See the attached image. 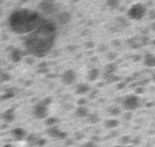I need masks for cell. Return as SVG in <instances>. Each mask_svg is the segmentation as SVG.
<instances>
[{
	"label": "cell",
	"instance_id": "603a6c76",
	"mask_svg": "<svg viewBox=\"0 0 155 147\" xmlns=\"http://www.w3.org/2000/svg\"><path fill=\"white\" fill-rule=\"evenodd\" d=\"M15 95H16V93H15V89H10L7 91H5V93L0 96V99L4 101V100H7V99H12Z\"/></svg>",
	"mask_w": 155,
	"mask_h": 147
},
{
	"label": "cell",
	"instance_id": "f6af8a7d",
	"mask_svg": "<svg viewBox=\"0 0 155 147\" xmlns=\"http://www.w3.org/2000/svg\"><path fill=\"white\" fill-rule=\"evenodd\" d=\"M153 45H154V46H155V40H153Z\"/></svg>",
	"mask_w": 155,
	"mask_h": 147
},
{
	"label": "cell",
	"instance_id": "8fae6325",
	"mask_svg": "<svg viewBox=\"0 0 155 147\" xmlns=\"http://www.w3.org/2000/svg\"><path fill=\"white\" fill-rule=\"evenodd\" d=\"M91 91V88H90V85L89 84H86V83H80V84H78L76 85V88H75V93L78 95H86V94H89Z\"/></svg>",
	"mask_w": 155,
	"mask_h": 147
},
{
	"label": "cell",
	"instance_id": "4fadbf2b",
	"mask_svg": "<svg viewBox=\"0 0 155 147\" xmlns=\"http://www.w3.org/2000/svg\"><path fill=\"white\" fill-rule=\"evenodd\" d=\"M143 63H144V66H146V67H148V68L155 67V55H153V54L144 55Z\"/></svg>",
	"mask_w": 155,
	"mask_h": 147
},
{
	"label": "cell",
	"instance_id": "3957f363",
	"mask_svg": "<svg viewBox=\"0 0 155 147\" xmlns=\"http://www.w3.org/2000/svg\"><path fill=\"white\" fill-rule=\"evenodd\" d=\"M121 103H122V107L126 111H133V109H136L141 106V99H139V96L136 95V94L135 95H128V96H126V97L122 99Z\"/></svg>",
	"mask_w": 155,
	"mask_h": 147
},
{
	"label": "cell",
	"instance_id": "8d00e7d4",
	"mask_svg": "<svg viewBox=\"0 0 155 147\" xmlns=\"http://www.w3.org/2000/svg\"><path fill=\"white\" fill-rule=\"evenodd\" d=\"M73 144H74V141L71 140V139H65V142H64L65 146H71Z\"/></svg>",
	"mask_w": 155,
	"mask_h": 147
},
{
	"label": "cell",
	"instance_id": "ac0fdd59",
	"mask_svg": "<svg viewBox=\"0 0 155 147\" xmlns=\"http://www.w3.org/2000/svg\"><path fill=\"white\" fill-rule=\"evenodd\" d=\"M120 121H119L116 118H112V119H107L106 123H104V126L107 129H115L116 126H119Z\"/></svg>",
	"mask_w": 155,
	"mask_h": 147
},
{
	"label": "cell",
	"instance_id": "ab89813d",
	"mask_svg": "<svg viewBox=\"0 0 155 147\" xmlns=\"http://www.w3.org/2000/svg\"><path fill=\"white\" fill-rule=\"evenodd\" d=\"M82 138H84V134H81V133H79V134H75V139L76 140H80V139H82Z\"/></svg>",
	"mask_w": 155,
	"mask_h": 147
},
{
	"label": "cell",
	"instance_id": "7bdbcfd3",
	"mask_svg": "<svg viewBox=\"0 0 155 147\" xmlns=\"http://www.w3.org/2000/svg\"><path fill=\"white\" fill-rule=\"evenodd\" d=\"M152 79H153V82H155V72H154L153 75H152Z\"/></svg>",
	"mask_w": 155,
	"mask_h": 147
},
{
	"label": "cell",
	"instance_id": "30bf717a",
	"mask_svg": "<svg viewBox=\"0 0 155 147\" xmlns=\"http://www.w3.org/2000/svg\"><path fill=\"white\" fill-rule=\"evenodd\" d=\"M147 39H139V38H131V39H128L127 40V45L130 46L131 49H139L141 46H143L144 44H147Z\"/></svg>",
	"mask_w": 155,
	"mask_h": 147
},
{
	"label": "cell",
	"instance_id": "5b68a950",
	"mask_svg": "<svg viewBox=\"0 0 155 147\" xmlns=\"http://www.w3.org/2000/svg\"><path fill=\"white\" fill-rule=\"evenodd\" d=\"M46 134L51 138H55V139H59V140H65L67 139V133L63 130H61L57 125L55 126H49L47 130H46Z\"/></svg>",
	"mask_w": 155,
	"mask_h": 147
},
{
	"label": "cell",
	"instance_id": "5bb4252c",
	"mask_svg": "<svg viewBox=\"0 0 155 147\" xmlns=\"http://www.w3.org/2000/svg\"><path fill=\"white\" fill-rule=\"evenodd\" d=\"M11 135L13 136V139L16 140H23L25 138V130L23 128H15L11 130Z\"/></svg>",
	"mask_w": 155,
	"mask_h": 147
},
{
	"label": "cell",
	"instance_id": "e575fe53",
	"mask_svg": "<svg viewBox=\"0 0 155 147\" xmlns=\"http://www.w3.org/2000/svg\"><path fill=\"white\" fill-rule=\"evenodd\" d=\"M86 103H87V99H85V97H81L78 101V106H85Z\"/></svg>",
	"mask_w": 155,
	"mask_h": 147
},
{
	"label": "cell",
	"instance_id": "1f68e13d",
	"mask_svg": "<svg viewBox=\"0 0 155 147\" xmlns=\"http://www.w3.org/2000/svg\"><path fill=\"white\" fill-rule=\"evenodd\" d=\"M144 91H146L144 87H136V89H135V94H136V95H141V94L144 93Z\"/></svg>",
	"mask_w": 155,
	"mask_h": 147
},
{
	"label": "cell",
	"instance_id": "e0dca14e",
	"mask_svg": "<svg viewBox=\"0 0 155 147\" xmlns=\"http://www.w3.org/2000/svg\"><path fill=\"white\" fill-rule=\"evenodd\" d=\"M98 77H100V69L98 68H91L87 72V80H90V82H95Z\"/></svg>",
	"mask_w": 155,
	"mask_h": 147
},
{
	"label": "cell",
	"instance_id": "f546056e",
	"mask_svg": "<svg viewBox=\"0 0 155 147\" xmlns=\"http://www.w3.org/2000/svg\"><path fill=\"white\" fill-rule=\"evenodd\" d=\"M132 117H133V114H132L131 111H126V113L122 114V119L126 120V121H130L132 119Z\"/></svg>",
	"mask_w": 155,
	"mask_h": 147
},
{
	"label": "cell",
	"instance_id": "ee69618b",
	"mask_svg": "<svg viewBox=\"0 0 155 147\" xmlns=\"http://www.w3.org/2000/svg\"><path fill=\"white\" fill-rule=\"evenodd\" d=\"M114 147H128V146H114Z\"/></svg>",
	"mask_w": 155,
	"mask_h": 147
},
{
	"label": "cell",
	"instance_id": "cb8c5ba5",
	"mask_svg": "<svg viewBox=\"0 0 155 147\" xmlns=\"http://www.w3.org/2000/svg\"><path fill=\"white\" fill-rule=\"evenodd\" d=\"M108 111H109V113H110L112 115H114V117L121 114V108L119 107V106H112V107L108 108Z\"/></svg>",
	"mask_w": 155,
	"mask_h": 147
},
{
	"label": "cell",
	"instance_id": "52a82bcc",
	"mask_svg": "<svg viewBox=\"0 0 155 147\" xmlns=\"http://www.w3.org/2000/svg\"><path fill=\"white\" fill-rule=\"evenodd\" d=\"M40 10L45 13H52L56 11V3L55 0H43L40 3Z\"/></svg>",
	"mask_w": 155,
	"mask_h": 147
},
{
	"label": "cell",
	"instance_id": "83f0119b",
	"mask_svg": "<svg viewBox=\"0 0 155 147\" xmlns=\"http://www.w3.org/2000/svg\"><path fill=\"white\" fill-rule=\"evenodd\" d=\"M0 80H1L3 83L9 82V80H11V74L7 72H1V74H0Z\"/></svg>",
	"mask_w": 155,
	"mask_h": 147
},
{
	"label": "cell",
	"instance_id": "7402d4cb",
	"mask_svg": "<svg viewBox=\"0 0 155 147\" xmlns=\"http://www.w3.org/2000/svg\"><path fill=\"white\" fill-rule=\"evenodd\" d=\"M58 121H59L58 118H56V117H49V118L45 119V125L47 126V128H49V126H55V125L58 124Z\"/></svg>",
	"mask_w": 155,
	"mask_h": 147
},
{
	"label": "cell",
	"instance_id": "6da1fadb",
	"mask_svg": "<svg viewBox=\"0 0 155 147\" xmlns=\"http://www.w3.org/2000/svg\"><path fill=\"white\" fill-rule=\"evenodd\" d=\"M56 30H57L56 24L50 19L44 18L39 28L29 33L24 39V45L29 54L37 57L46 56L53 48L56 40Z\"/></svg>",
	"mask_w": 155,
	"mask_h": 147
},
{
	"label": "cell",
	"instance_id": "9a60e30c",
	"mask_svg": "<svg viewBox=\"0 0 155 147\" xmlns=\"http://www.w3.org/2000/svg\"><path fill=\"white\" fill-rule=\"evenodd\" d=\"M1 118H3L4 121H6V123H11V121L15 120V111L12 108L6 109L5 112H3Z\"/></svg>",
	"mask_w": 155,
	"mask_h": 147
},
{
	"label": "cell",
	"instance_id": "4dcf8cb0",
	"mask_svg": "<svg viewBox=\"0 0 155 147\" xmlns=\"http://www.w3.org/2000/svg\"><path fill=\"white\" fill-rule=\"evenodd\" d=\"M130 141H131V138L128 135L121 136V138H120V144L121 145H127V144H130Z\"/></svg>",
	"mask_w": 155,
	"mask_h": 147
},
{
	"label": "cell",
	"instance_id": "836d02e7",
	"mask_svg": "<svg viewBox=\"0 0 155 147\" xmlns=\"http://www.w3.org/2000/svg\"><path fill=\"white\" fill-rule=\"evenodd\" d=\"M51 102H52V97H45L43 101H41V103L45 105V106H49Z\"/></svg>",
	"mask_w": 155,
	"mask_h": 147
},
{
	"label": "cell",
	"instance_id": "f1b7e54d",
	"mask_svg": "<svg viewBox=\"0 0 155 147\" xmlns=\"http://www.w3.org/2000/svg\"><path fill=\"white\" fill-rule=\"evenodd\" d=\"M119 5V0H107V6L110 9H115Z\"/></svg>",
	"mask_w": 155,
	"mask_h": 147
},
{
	"label": "cell",
	"instance_id": "74e56055",
	"mask_svg": "<svg viewBox=\"0 0 155 147\" xmlns=\"http://www.w3.org/2000/svg\"><path fill=\"white\" fill-rule=\"evenodd\" d=\"M149 18L153 19V21H155V10H152V11L149 12Z\"/></svg>",
	"mask_w": 155,
	"mask_h": 147
},
{
	"label": "cell",
	"instance_id": "484cf974",
	"mask_svg": "<svg viewBox=\"0 0 155 147\" xmlns=\"http://www.w3.org/2000/svg\"><path fill=\"white\" fill-rule=\"evenodd\" d=\"M46 144H47V140H46L45 138H41V136H38L35 147H44V146H46Z\"/></svg>",
	"mask_w": 155,
	"mask_h": 147
},
{
	"label": "cell",
	"instance_id": "f35d334b",
	"mask_svg": "<svg viewBox=\"0 0 155 147\" xmlns=\"http://www.w3.org/2000/svg\"><path fill=\"white\" fill-rule=\"evenodd\" d=\"M141 58H142V56H141V55H135V56L132 57V60L135 61V62H138V61L141 60Z\"/></svg>",
	"mask_w": 155,
	"mask_h": 147
},
{
	"label": "cell",
	"instance_id": "8992f818",
	"mask_svg": "<svg viewBox=\"0 0 155 147\" xmlns=\"http://www.w3.org/2000/svg\"><path fill=\"white\" fill-rule=\"evenodd\" d=\"M47 106H45L43 105L41 102H39L35 107L33 108V115L35 118H38V119H46L47 118Z\"/></svg>",
	"mask_w": 155,
	"mask_h": 147
},
{
	"label": "cell",
	"instance_id": "4316f807",
	"mask_svg": "<svg viewBox=\"0 0 155 147\" xmlns=\"http://www.w3.org/2000/svg\"><path fill=\"white\" fill-rule=\"evenodd\" d=\"M38 72H39V73H47V72H49V64H47V63H41V64H39Z\"/></svg>",
	"mask_w": 155,
	"mask_h": 147
},
{
	"label": "cell",
	"instance_id": "d4e9b609",
	"mask_svg": "<svg viewBox=\"0 0 155 147\" xmlns=\"http://www.w3.org/2000/svg\"><path fill=\"white\" fill-rule=\"evenodd\" d=\"M37 139H38L37 135L30 134V135L28 136V139H27V144H28L30 147H35V144H37Z\"/></svg>",
	"mask_w": 155,
	"mask_h": 147
},
{
	"label": "cell",
	"instance_id": "bcb514c9",
	"mask_svg": "<svg viewBox=\"0 0 155 147\" xmlns=\"http://www.w3.org/2000/svg\"><path fill=\"white\" fill-rule=\"evenodd\" d=\"M75 1H78V0H75Z\"/></svg>",
	"mask_w": 155,
	"mask_h": 147
},
{
	"label": "cell",
	"instance_id": "277c9868",
	"mask_svg": "<svg viewBox=\"0 0 155 147\" xmlns=\"http://www.w3.org/2000/svg\"><path fill=\"white\" fill-rule=\"evenodd\" d=\"M146 12H147V9L144 5L136 4V5H133V6H131L127 15L131 19H141V18H143L144 15H146Z\"/></svg>",
	"mask_w": 155,
	"mask_h": 147
},
{
	"label": "cell",
	"instance_id": "ba28073f",
	"mask_svg": "<svg viewBox=\"0 0 155 147\" xmlns=\"http://www.w3.org/2000/svg\"><path fill=\"white\" fill-rule=\"evenodd\" d=\"M75 78H76V74L73 69H68L65 70L62 75V82H63L64 85H70L75 82Z\"/></svg>",
	"mask_w": 155,
	"mask_h": 147
},
{
	"label": "cell",
	"instance_id": "44dd1931",
	"mask_svg": "<svg viewBox=\"0 0 155 147\" xmlns=\"http://www.w3.org/2000/svg\"><path fill=\"white\" fill-rule=\"evenodd\" d=\"M86 121L89 124H97L98 121H100V115L97 113H90L89 117L86 118Z\"/></svg>",
	"mask_w": 155,
	"mask_h": 147
},
{
	"label": "cell",
	"instance_id": "b9f144b4",
	"mask_svg": "<svg viewBox=\"0 0 155 147\" xmlns=\"http://www.w3.org/2000/svg\"><path fill=\"white\" fill-rule=\"evenodd\" d=\"M152 29H153L154 32H155V21H154V22L152 23Z\"/></svg>",
	"mask_w": 155,
	"mask_h": 147
},
{
	"label": "cell",
	"instance_id": "d590c367",
	"mask_svg": "<svg viewBox=\"0 0 155 147\" xmlns=\"http://www.w3.org/2000/svg\"><path fill=\"white\" fill-rule=\"evenodd\" d=\"M82 147H96V144L95 141H87L86 144L82 145Z\"/></svg>",
	"mask_w": 155,
	"mask_h": 147
},
{
	"label": "cell",
	"instance_id": "d6a6232c",
	"mask_svg": "<svg viewBox=\"0 0 155 147\" xmlns=\"http://www.w3.org/2000/svg\"><path fill=\"white\" fill-rule=\"evenodd\" d=\"M126 83H127V82H118V83H116V89H118V90L124 89V88L126 87Z\"/></svg>",
	"mask_w": 155,
	"mask_h": 147
},
{
	"label": "cell",
	"instance_id": "60d3db41",
	"mask_svg": "<svg viewBox=\"0 0 155 147\" xmlns=\"http://www.w3.org/2000/svg\"><path fill=\"white\" fill-rule=\"evenodd\" d=\"M115 57H116V55H115V54H110L109 56H108V58H109V60H114Z\"/></svg>",
	"mask_w": 155,
	"mask_h": 147
},
{
	"label": "cell",
	"instance_id": "d6986e66",
	"mask_svg": "<svg viewBox=\"0 0 155 147\" xmlns=\"http://www.w3.org/2000/svg\"><path fill=\"white\" fill-rule=\"evenodd\" d=\"M103 78H104V80L108 83V84H112V83H118L119 80H120V78L118 77V75H115V74H106L104 73V75H103Z\"/></svg>",
	"mask_w": 155,
	"mask_h": 147
},
{
	"label": "cell",
	"instance_id": "9c48e42d",
	"mask_svg": "<svg viewBox=\"0 0 155 147\" xmlns=\"http://www.w3.org/2000/svg\"><path fill=\"white\" fill-rule=\"evenodd\" d=\"M9 51H10V60H11L13 63L21 62L23 54H22V51H21L19 49H17V48H9Z\"/></svg>",
	"mask_w": 155,
	"mask_h": 147
},
{
	"label": "cell",
	"instance_id": "2e32d148",
	"mask_svg": "<svg viewBox=\"0 0 155 147\" xmlns=\"http://www.w3.org/2000/svg\"><path fill=\"white\" fill-rule=\"evenodd\" d=\"M57 19H58V22H59L61 24H68V23L70 22V19H71V16H70L69 12L63 11V12H59V13H58Z\"/></svg>",
	"mask_w": 155,
	"mask_h": 147
},
{
	"label": "cell",
	"instance_id": "7a4b0ae2",
	"mask_svg": "<svg viewBox=\"0 0 155 147\" xmlns=\"http://www.w3.org/2000/svg\"><path fill=\"white\" fill-rule=\"evenodd\" d=\"M44 18L38 12L27 9H21L11 13L9 18V26L12 32L17 34H29L38 29Z\"/></svg>",
	"mask_w": 155,
	"mask_h": 147
},
{
	"label": "cell",
	"instance_id": "ffe728a7",
	"mask_svg": "<svg viewBox=\"0 0 155 147\" xmlns=\"http://www.w3.org/2000/svg\"><path fill=\"white\" fill-rule=\"evenodd\" d=\"M116 64L114 62H109L107 63V66L104 67V73L106 74H114V72H116Z\"/></svg>",
	"mask_w": 155,
	"mask_h": 147
},
{
	"label": "cell",
	"instance_id": "7c38bea8",
	"mask_svg": "<svg viewBox=\"0 0 155 147\" xmlns=\"http://www.w3.org/2000/svg\"><path fill=\"white\" fill-rule=\"evenodd\" d=\"M90 114V111L86 106H78V108L75 109V117L78 118H87Z\"/></svg>",
	"mask_w": 155,
	"mask_h": 147
}]
</instances>
